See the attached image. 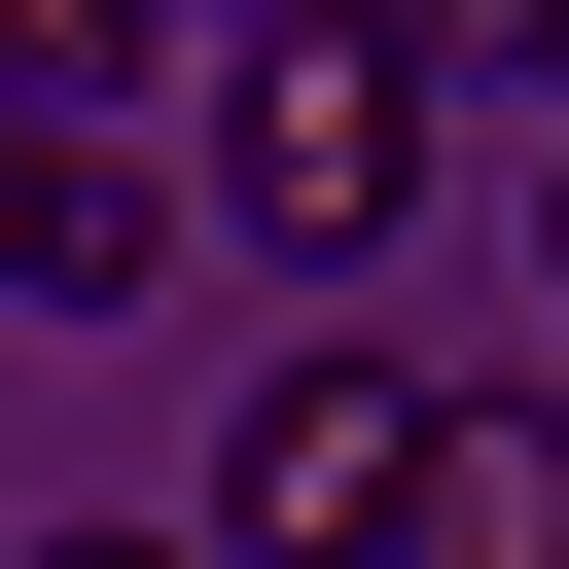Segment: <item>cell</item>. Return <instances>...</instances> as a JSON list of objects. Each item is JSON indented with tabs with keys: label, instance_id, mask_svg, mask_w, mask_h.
I'll return each mask as SVG.
<instances>
[{
	"label": "cell",
	"instance_id": "1",
	"mask_svg": "<svg viewBox=\"0 0 569 569\" xmlns=\"http://www.w3.org/2000/svg\"><path fill=\"white\" fill-rule=\"evenodd\" d=\"M391 178H427V71H391L356 0H249V71H213V213L320 284V249H391Z\"/></svg>",
	"mask_w": 569,
	"mask_h": 569
},
{
	"label": "cell",
	"instance_id": "2",
	"mask_svg": "<svg viewBox=\"0 0 569 569\" xmlns=\"http://www.w3.org/2000/svg\"><path fill=\"white\" fill-rule=\"evenodd\" d=\"M391 498H427V391L391 356H284L213 427V569H391Z\"/></svg>",
	"mask_w": 569,
	"mask_h": 569
},
{
	"label": "cell",
	"instance_id": "3",
	"mask_svg": "<svg viewBox=\"0 0 569 569\" xmlns=\"http://www.w3.org/2000/svg\"><path fill=\"white\" fill-rule=\"evenodd\" d=\"M391 569H569V391H427V498Z\"/></svg>",
	"mask_w": 569,
	"mask_h": 569
},
{
	"label": "cell",
	"instance_id": "4",
	"mask_svg": "<svg viewBox=\"0 0 569 569\" xmlns=\"http://www.w3.org/2000/svg\"><path fill=\"white\" fill-rule=\"evenodd\" d=\"M107 284H142V178L71 107H0V320H107Z\"/></svg>",
	"mask_w": 569,
	"mask_h": 569
},
{
	"label": "cell",
	"instance_id": "5",
	"mask_svg": "<svg viewBox=\"0 0 569 569\" xmlns=\"http://www.w3.org/2000/svg\"><path fill=\"white\" fill-rule=\"evenodd\" d=\"M178 0H0V107H71V71H142Z\"/></svg>",
	"mask_w": 569,
	"mask_h": 569
},
{
	"label": "cell",
	"instance_id": "6",
	"mask_svg": "<svg viewBox=\"0 0 569 569\" xmlns=\"http://www.w3.org/2000/svg\"><path fill=\"white\" fill-rule=\"evenodd\" d=\"M356 36H391V71H427V36H533V71H569V0H356Z\"/></svg>",
	"mask_w": 569,
	"mask_h": 569
},
{
	"label": "cell",
	"instance_id": "7",
	"mask_svg": "<svg viewBox=\"0 0 569 569\" xmlns=\"http://www.w3.org/2000/svg\"><path fill=\"white\" fill-rule=\"evenodd\" d=\"M36 569H213V533H36Z\"/></svg>",
	"mask_w": 569,
	"mask_h": 569
},
{
	"label": "cell",
	"instance_id": "8",
	"mask_svg": "<svg viewBox=\"0 0 569 569\" xmlns=\"http://www.w3.org/2000/svg\"><path fill=\"white\" fill-rule=\"evenodd\" d=\"M533 284H569V178H533Z\"/></svg>",
	"mask_w": 569,
	"mask_h": 569
}]
</instances>
